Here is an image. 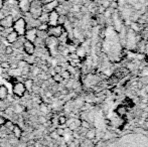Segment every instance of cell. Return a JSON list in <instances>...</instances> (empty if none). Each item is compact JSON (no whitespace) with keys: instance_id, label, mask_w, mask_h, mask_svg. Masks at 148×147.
I'll return each mask as SVG.
<instances>
[{"instance_id":"obj_1","label":"cell","mask_w":148,"mask_h":147,"mask_svg":"<svg viewBox=\"0 0 148 147\" xmlns=\"http://www.w3.org/2000/svg\"><path fill=\"white\" fill-rule=\"evenodd\" d=\"M42 5L43 2L40 0H31L29 12H28L31 15V17L36 18V19L39 17V15L42 13Z\"/></svg>"},{"instance_id":"obj_2","label":"cell","mask_w":148,"mask_h":147,"mask_svg":"<svg viewBox=\"0 0 148 147\" xmlns=\"http://www.w3.org/2000/svg\"><path fill=\"white\" fill-rule=\"evenodd\" d=\"M12 29L15 32H17V34L19 36H24L26 29H27V24H26V20L23 17H20L18 19L14 20L13 25H12Z\"/></svg>"},{"instance_id":"obj_3","label":"cell","mask_w":148,"mask_h":147,"mask_svg":"<svg viewBox=\"0 0 148 147\" xmlns=\"http://www.w3.org/2000/svg\"><path fill=\"white\" fill-rule=\"evenodd\" d=\"M47 32V36H53V37L58 38V37H60L62 34V32H64V28H62V26L60 25V24H58V25H53V26H49Z\"/></svg>"},{"instance_id":"obj_4","label":"cell","mask_w":148,"mask_h":147,"mask_svg":"<svg viewBox=\"0 0 148 147\" xmlns=\"http://www.w3.org/2000/svg\"><path fill=\"white\" fill-rule=\"evenodd\" d=\"M12 91H13V94L15 95V96L21 98V97H23L24 95H25L26 89H25V87H24L23 83L15 82V83H13V88H12Z\"/></svg>"},{"instance_id":"obj_5","label":"cell","mask_w":148,"mask_h":147,"mask_svg":"<svg viewBox=\"0 0 148 147\" xmlns=\"http://www.w3.org/2000/svg\"><path fill=\"white\" fill-rule=\"evenodd\" d=\"M59 6H60L59 0H51V1H47V2H45V3H43L42 11L49 13V12H51V11H53V10L57 9Z\"/></svg>"},{"instance_id":"obj_6","label":"cell","mask_w":148,"mask_h":147,"mask_svg":"<svg viewBox=\"0 0 148 147\" xmlns=\"http://www.w3.org/2000/svg\"><path fill=\"white\" fill-rule=\"evenodd\" d=\"M14 22V18L12 15L8 14V15L4 16L3 18L0 19V26L4 29H7V28H12V25H13Z\"/></svg>"},{"instance_id":"obj_7","label":"cell","mask_w":148,"mask_h":147,"mask_svg":"<svg viewBox=\"0 0 148 147\" xmlns=\"http://www.w3.org/2000/svg\"><path fill=\"white\" fill-rule=\"evenodd\" d=\"M24 37H25V40H28L30 42L34 43L35 39L37 38V29L35 27L27 28L25 34H24Z\"/></svg>"},{"instance_id":"obj_8","label":"cell","mask_w":148,"mask_h":147,"mask_svg":"<svg viewBox=\"0 0 148 147\" xmlns=\"http://www.w3.org/2000/svg\"><path fill=\"white\" fill-rule=\"evenodd\" d=\"M22 47H23L24 53L27 55H33L35 53V44L33 42H30L28 40H24L23 44H22Z\"/></svg>"},{"instance_id":"obj_9","label":"cell","mask_w":148,"mask_h":147,"mask_svg":"<svg viewBox=\"0 0 148 147\" xmlns=\"http://www.w3.org/2000/svg\"><path fill=\"white\" fill-rule=\"evenodd\" d=\"M60 13L57 10H53V11L49 12V20H47V24L49 26L58 25V21H59Z\"/></svg>"},{"instance_id":"obj_10","label":"cell","mask_w":148,"mask_h":147,"mask_svg":"<svg viewBox=\"0 0 148 147\" xmlns=\"http://www.w3.org/2000/svg\"><path fill=\"white\" fill-rule=\"evenodd\" d=\"M31 0H19L18 1V8L23 13H28L29 12Z\"/></svg>"},{"instance_id":"obj_11","label":"cell","mask_w":148,"mask_h":147,"mask_svg":"<svg viewBox=\"0 0 148 147\" xmlns=\"http://www.w3.org/2000/svg\"><path fill=\"white\" fill-rule=\"evenodd\" d=\"M18 37H19V36L17 34V32H15L13 29H12V31H10L9 34L6 36V40H7L9 43H12V44H13V43L18 39Z\"/></svg>"},{"instance_id":"obj_12","label":"cell","mask_w":148,"mask_h":147,"mask_svg":"<svg viewBox=\"0 0 148 147\" xmlns=\"http://www.w3.org/2000/svg\"><path fill=\"white\" fill-rule=\"evenodd\" d=\"M8 97V89L5 85H0V100L4 101Z\"/></svg>"},{"instance_id":"obj_13","label":"cell","mask_w":148,"mask_h":147,"mask_svg":"<svg viewBox=\"0 0 148 147\" xmlns=\"http://www.w3.org/2000/svg\"><path fill=\"white\" fill-rule=\"evenodd\" d=\"M12 134H13L14 137H15L16 139H20V138H21V136H22L21 128H20L18 125H16V124H14L13 128H12Z\"/></svg>"},{"instance_id":"obj_14","label":"cell","mask_w":148,"mask_h":147,"mask_svg":"<svg viewBox=\"0 0 148 147\" xmlns=\"http://www.w3.org/2000/svg\"><path fill=\"white\" fill-rule=\"evenodd\" d=\"M23 85H24V87H25V89H26L27 92H31V91L33 90L34 82H33V80H31V79H26V80L24 81Z\"/></svg>"},{"instance_id":"obj_15","label":"cell","mask_w":148,"mask_h":147,"mask_svg":"<svg viewBox=\"0 0 148 147\" xmlns=\"http://www.w3.org/2000/svg\"><path fill=\"white\" fill-rule=\"evenodd\" d=\"M49 24L47 23H39L38 25H37L36 29L37 30H41V31H47V28H49Z\"/></svg>"},{"instance_id":"obj_16","label":"cell","mask_w":148,"mask_h":147,"mask_svg":"<svg viewBox=\"0 0 148 147\" xmlns=\"http://www.w3.org/2000/svg\"><path fill=\"white\" fill-rule=\"evenodd\" d=\"M10 65H11V64H10L9 62H6V61L1 62V63H0V67H1L3 70H9Z\"/></svg>"},{"instance_id":"obj_17","label":"cell","mask_w":148,"mask_h":147,"mask_svg":"<svg viewBox=\"0 0 148 147\" xmlns=\"http://www.w3.org/2000/svg\"><path fill=\"white\" fill-rule=\"evenodd\" d=\"M13 126H14V124L12 123L11 121H7V120H6L5 124H4V127L7 128V129H11V130H12V128H13Z\"/></svg>"},{"instance_id":"obj_18","label":"cell","mask_w":148,"mask_h":147,"mask_svg":"<svg viewBox=\"0 0 148 147\" xmlns=\"http://www.w3.org/2000/svg\"><path fill=\"white\" fill-rule=\"evenodd\" d=\"M5 53L7 55H11L13 53V47L12 46H6L5 47Z\"/></svg>"},{"instance_id":"obj_19","label":"cell","mask_w":148,"mask_h":147,"mask_svg":"<svg viewBox=\"0 0 148 147\" xmlns=\"http://www.w3.org/2000/svg\"><path fill=\"white\" fill-rule=\"evenodd\" d=\"M53 80H55L56 82H60V81H62V77H60V75H59V74L53 75Z\"/></svg>"},{"instance_id":"obj_20","label":"cell","mask_w":148,"mask_h":147,"mask_svg":"<svg viewBox=\"0 0 148 147\" xmlns=\"http://www.w3.org/2000/svg\"><path fill=\"white\" fill-rule=\"evenodd\" d=\"M5 122H6V119L3 117V116H1V115H0V128H1V127H3V126H4V124H5Z\"/></svg>"},{"instance_id":"obj_21","label":"cell","mask_w":148,"mask_h":147,"mask_svg":"<svg viewBox=\"0 0 148 147\" xmlns=\"http://www.w3.org/2000/svg\"><path fill=\"white\" fill-rule=\"evenodd\" d=\"M66 119L64 117V116H62V117H60L59 122H60V125H62V124H64V123H66Z\"/></svg>"},{"instance_id":"obj_22","label":"cell","mask_w":148,"mask_h":147,"mask_svg":"<svg viewBox=\"0 0 148 147\" xmlns=\"http://www.w3.org/2000/svg\"><path fill=\"white\" fill-rule=\"evenodd\" d=\"M4 7V0H0V10Z\"/></svg>"}]
</instances>
